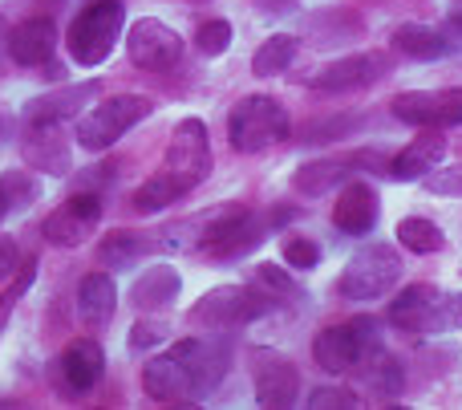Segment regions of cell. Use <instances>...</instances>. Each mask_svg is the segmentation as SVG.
<instances>
[{
	"mask_svg": "<svg viewBox=\"0 0 462 410\" xmlns=\"http://www.w3.org/2000/svg\"><path fill=\"white\" fill-rule=\"evenodd\" d=\"M288 135H292V118L268 94H247L227 114V143L239 154H260L276 143H288Z\"/></svg>",
	"mask_w": 462,
	"mask_h": 410,
	"instance_id": "cell-1",
	"label": "cell"
},
{
	"mask_svg": "<svg viewBox=\"0 0 462 410\" xmlns=\"http://www.w3.org/2000/svg\"><path fill=\"white\" fill-rule=\"evenodd\" d=\"M122 29H126V5L122 0H94L69 24V57L78 65H102L118 45Z\"/></svg>",
	"mask_w": 462,
	"mask_h": 410,
	"instance_id": "cell-2",
	"label": "cell"
},
{
	"mask_svg": "<svg viewBox=\"0 0 462 410\" xmlns=\"http://www.w3.org/2000/svg\"><path fill=\"white\" fill-rule=\"evenodd\" d=\"M382 349V330H377L374 317H353L349 325H333V330H320L312 341V358L325 374H357V366L369 354Z\"/></svg>",
	"mask_w": 462,
	"mask_h": 410,
	"instance_id": "cell-3",
	"label": "cell"
},
{
	"mask_svg": "<svg viewBox=\"0 0 462 410\" xmlns=\"http://www.w3.org/2000/svg\"><path fill=\"white\" fill-rule=\"evenodd\" d=\"M402 281V256L390 244H369V248L353 252L345 273L337 276V293L349 301H382Z\"/></svg>",
	"mask_w": 462,
	"mask_h": 410,
	"instance_id": "cell-4",
	"label": "cell"
},
{
	"mask_svg": "<svg viewBox=\"0 0 462 410\" xmlns=\"http://www.w3.org/2000/svg\"><path fill=\"white\" fill-rule=\"evenodd\" d=\"M151 114V102L143 94H118V98H102L89 114H78V143L81 151H106L126 135L134 122H143Z\"/></svg>",
	"mask_w": 462,
	"mask_h": 410,
	"instance_id": "cell-5",
	"label": "cell"
},
{
	"mask_svg": "<svg viewBox=\"0 0 462 410\" xmlns=\"http://www.w3.org/2000/svg\"><path fill=\"white\" fill-rule=\"evenodd\" d=\"M162 171H167L183 191H195V187L211 175V138H208L203 118H183L175 130H171Z\"/></svg>",
	"mask_w": 462,
	"mask_h": 410,
	"instance_id": "cell-6",
	"label": "cell"
},
{
	"mask_svg": "<svg viewBox=\"0 0 462 410\" xmlns=\"http://www.w3.org/2000/svg\"><path fill=\"white\" fill-rule=\"evenodd\" d=\"M272 309V301L263 293H252L244 284H219V289L203 293L191 305L195 325H211V330H227V325H247L255 317H263Z\"/></svg>",
	"mask_w": 462,
	"mask_h": 410,
	"instance_id": "cell-7",
	"label": "cell"
},
{
	"mask_svg": "<svg viewBox=\"0 0 462 410\" xmlns=\"http://www.w3.org/2000/svg\"><path fill=\"white\" fill-rule=\"evenodd\" d=\"M126 57L146 73H167L183 61V37L159 16H143L126 33Z\"/></svg>",
	"mask_w": 462,
	"mask_h": 410,
	"instance_id": "cell-8",
	"label": "cell"
},
{
	"mask_svg": "<svg viewBox=\"0 0 462 410\" xmlns=\"http://www.w3.org/2000/svg\"><path fill=\"white\" fill-rule=\"evenodd\" d=\"M390 110L406 126H462V89H410L393 98Z\"/></svg>",
	"mask_w": 462,
	"mask_h": 410,
	"instance_id": "cell-9",
	"label": "cell"
},
{
	"mask_svg": "<svg viewBox=\"0 0 462 410\" xmlns=\"http://www.w3.org/2000/svg\"><path fill=\"white\" fill-rule=\"evenodd\" d=\"M390 73V57L385 53H357V57H337V61L320 65L309 78V89L320 94H357L369 89L374 81H382Z\"/></svg>",
	"mask_w": 462,
	"mask_h": 410,
	"instance_id": "cell-10",
	"label": "cell"
},
{
	"mask_svg": "<svg viewBox=\"0 0 462 410\" xmlns=\"http://www.w3.org/2000/svg\"><path fill=\"white\" fill-rule=\"evenodd\" d=\"M97 219H102V200L94 191H78L61 203L57 211H49L45 224H41V236L57 248H78L94 236Z\"/></svg>",
	"mask_w": 462,
	"mask_h": 410,
	"instance_id": "cell-11",
	"label": "cell"
},
{
	"mask_svg": "<svg viewBox=\"0 0 462 410\" xmlns=\"http://www.w3.org/2000/svg\"><path fill=\"white\" fill-rule=\"evenodd\" d=\"M21 154L32 171L41 175H69L73 167V154H69V138H65L61 122H49V118H37V122H24V135H21Z\"/></svg>",
	"mask_w": 462,
	"mask_h": 410,
	"instance_id": "cell-12",
	"label": "cell"
},
{
	"mask_svg": "<svg viewBox=\"0 0 462 410\" xmlns=\"http://www.w3.org/2000/svg\"><path fill=\"white\" fill-rule=\"evenodd\" d=\"M236 211H244L239 203H216V208H203V211H195V216H187V219H179V224H171V228H162V236H159V248L162 252H191V256H203V248H208L211 240H216V232L227 224Z\"/></svg>",
	"mask_w": 462,
	"mask_h": 410,
	"instance_id": "cell-13",
	"label": "cell"
},
{
	"mask_svg": "<svg viewBox=\"0 0 462 410\" xmlns=\"http://www.w3.org/2000/svg\"><path fill=\"white\" fill-rule=\"evenodd\" d=\"M143 390L154 398V403H167V406H191L203 398L199 382L187 374V366L179 362L175 354H162V358H151V362H146Z\"/></svg>",
	"mask_w": 462,
	"mask_h": 410,
	"instance_id": "cell-14",
	"label": "cell"
},
{
	"mask_svg": "<svg viewBox=\"0 0 462 410\" xmlns=\"http://www.w3.org/2000/svg\"><path fill=\"white\" fill-rule=\"evenodd\" d=\"M255 403L260 406H292L300 398V370L280 354H255Z\"/></svg>",
	"mask_w": 462,
	"mask_h": 410,
	"instance_id": "cell-15",
	"label": "cell"
},
{
	"mask_svg": "<svg viewBox=\"0 0 462 410\" xmlns=\"http://www.w3.org/2000/svg\"><path fill=\"white\" fill-rule=\"evenodd\" d=\"M263 236H268V228H263V219L255 216V211H236V216L227 219L224 228L216 232V240L203 248V256L211 260V265H231V260L247 256V252H255L263 244Z\"/></svg>",
	"mask_w": 462,
	"mask_h": 410,
	"instance_id": "cell-16",
	"label": "cell"
},
{
	"mask_svg": "<svg viewBox=\"0 0 462 410\" xmlns=\"http://www.w3.org/2000/svg\"><path fill=\"white\" fill-rule=\"evenodd\" d=\"M442 159H447V135H442L439 126H422V135H418L406 151H398L390 159V179H398V183H414V179L430 175Z\"/></svg>",
	"mask_w": 462,
	"mask_h": 410,
	"instance_id": "cell-17",
	"label": "cell"
},
{
	"mask_svg": "<svg viewBox=\"0 0 462 410\" xmlns=\"http://www.w3.org/2000/svg\"><path fill=\"white\" fill-rule=\"evenodd\" d=\"M377 216H382V200L369 183H341V195L333 203V224L341 236H365L374 232Z\"/></svg>",
	"mask_w": 462,
	"mask_h": 410,
	"instance_id": "cell-18",
	"label": "cell"
},
{
	"mask_svg": "<svg viewBox=\"0 0 462 410\" xmlns=\"http://www.w3.org/2000/svg\"><path fill=\"white\" fill-rule=\"evenodd\" d=\"M171 354H175L179 362L187 366V374L199 382L203 395H208V390H216L219 382H224V374H227V366H231L224 341H208V338H187V341H179Z\"/></svg>",
	"mask_w": 462,
	"mask_h": 410,
	"instance_id": "cell-19",
	"label": "cell"
},
{
	"mask_svg": "<svg viewBox=\"0 0 462 410\" xmlns=\"http://www.w3.org/2000/svg\"><path fill=\"white\" fill-rule=\"evenodd\" d=\"M369 159H377L374 151H361V154H349V159H320V163H304V167L292 171V187L300 195H328L349 179V171L357 167H374Z\"/></svg>",
	"mask_w": 462,
	"mask_h": 410,
	"instance_id": "cell-20",
	"label": "cell"
},
{
	"mask_svg": "<svg viewBox=\"0 0 462 410\" xmlns=\"http://www.w3.org/2000/svg\"><path fill=\"white\" fill-rule=\"evenodd\" d=\"M57 49V29L49 16H29L16 29H8V57L16 65H45L53 61Z\"/></svg>",
	"mask_w": 462,
	"mask_h": 410,
	"instance_id": "cell-21",
	"label": "cell"
},
{
	"mask_svg": "<svg viewBox=\"0 0 462 410\" xmlns=\"http://www.w3.org/2000/svg\"><path fill=\"white\" fill-rule=\"evenodd\" d=\"M102 94V81H81V86H65V89H53V94H41L32 98L29 106L21 110L24 122H37V118H49V122H65V118H78L81 106L89 98Z\"/></svg>",
	"mask_w": 462,
	"mask_h": 410,
	"instance_id": "cell-22",
	"label": "cell"
},
{
	"mask_svg": "<svg viewBox=\"0 0 462 410\" xmlns=\"http://www.w3.org/2000/svg\"><path fill=\"white\" fill-rule=\"evenodd\" d=\"M442 289L434 284H406V289L393 297L390 305V325L402 333H430V313H434V301H439Z\"/></svg>",
	"mask_w": 462,
	"mask_h": 410,
	"instance_id": "cell-23",
	"label": "cell"
},
{
	"mask_svg": "<svg viewBox=\"0 0 462 410\" xmlns=\"http://www.w3.org/2000/svg\"><path fill=\"white\" fill-rule=\"evenodd\" d=\"M102 370H106V354L94 338H78L65 346L61 374H65V382H69V390H78V395L94 390L97 382H102Z\"/></svg>",
	"mask_w": 462,
	"mask_h": 410,
	"instance_id": "cell-24",
	"label": "cell"
},
{
	"mask_svg": "<svg viewBox=\"0 0 462 410\" xmlns=\"http://www.w3.org/2000/svg\"><path fill=\"white\" fill-rule=\"evenodd\" d=\"M390 45L398 49L402 57H414V61H434V57L450 53V37L434 24H418V21H406L393 29Z\"/></svg>",
	"mask_w": 462,
	"mask_h": 410,
	"instance_id": "cell-25",
	"label": "cell"
},
{
	"mask_svg": "<svg viewBox=\"0 0 462 410\" xmlns=\"http://www.w3.org/2000/svg\"><path fill=\"white\" fill-rule=\"evenodd\" d=\"M183 293V276L175 273L171 265H151L143 276L134 281V305L138 309H171Z\"/></svg>",
	"mask_w": 462,
	"mask_h": 410,
	"instance_id": "cell-26",
	"label": "cell"
},
{
	"mask_svg": "<svg viewBox=\"0 0 462 410\" xmlns=\"http://www.w3.org/2000/svg\"><path fill=\"white\" fill-rule=\"evenodd\" d=\"M114 309H118V289H114V276H106V273L81 276V284H78V313H81V321L106 325L114 317Z\"/></svg>",
	"mask_w": 462,
	"mask_h": 410,
	"instance_id": "cell-27",
	"label": "cell"
},
{
	"mask_svg": "<svg viewBox=\"0 0 462 410\" xmlns=\"http://www.w3.org/2000/svg\"><path fill=\"white\" fill-rule=\"evenodd\" d=\"M296 53H300V41H296V37H284V33H276V37H268L260 49H255L252 73H255V78H276V73H284L288 65L296 61Z\"/></svg>",
	"mask_w": 462,
	"mask_h": 410,
	"instance_id": "cell-28",
	"label": "cell"
},
{
	"mask_svg": "<svg viewBox=\"0 0 462 410\" xmlns=\"http://www.w3.org/2000/svg\"><path fill=\"white\" fill-rule=\"evenodd\" d=\"M398 244L406 252H418V256H430V252H442L447 248V236H442V228L434 224V219L426 216H406L398 224Z\"/></svg>",
	"mask_w": 462,
	"mask_h": 410,
	"instance_id": "cell-29",
	"label": "cell"
},
{
	"mask_svg": "<svg viewBox=\"0 0 462 410\" xmlns=\"http://www.w3.org/2000/svg\"><path fill=\"white\" fill-rule=\"evenodd\" d=\"M361 370V378H365V387H374L377 395H402V387H406V378H402V362L398 358H390V354H369L365 362L357 366Z\"/></svg>",
	"mask_w": 462,
	"mask_h": 410,
	"instance_id": "cell-30",
	"label": "cell"
},
{
	"mask_svg": "<svg viewBox=\"0 0 462 410\" xmlns=\"http://www.w3.org/2000/svg\"><path fill=\"white\" fill-rule=\"evenodd\" d=\"M183 195H187L183 187H179L175 179L167 175V171H159L154 179H146V183L138 187L130 203H134V211H143V216H154V211H162V208H171V203H179Z\"/></svg>",
	"mask_w": 462,
	"mask_h": 410,
	"instance_id": "cell-31",
	"label": "cell"
},
{
	"mask_svg": "<svg viewBox=\"0 0 462 410\" xmlns=\"http://www.w3.org/2000/svg\"><path fill=\"white\" fill-rule=\"evenodd\" d=\"M37 195H41V191H37V179H32L29 171H21V167L0 171V203H5V211L29 208Z\"/></svg>",
	"mask_w": 462,
	"mask_h": 410,
	"instance_id": "cell-32",
	"label": "cell"
},
{
	"mask_svg": "<svg viewBox=\"0 0 462 410\" xmlns=\"http://www.w3.org/2000/svg\"><path fill=\"white\" fill-rule=\"evenodd\" d=\"M143 252H146V244L138 240V236H122V232L106 236V240L97 244V260L114 265V268H126V265H134V260H143Z\"/></svg>",
	"mask_w": 462,
	"mask_h": 410,
	"instance_id": "cell-33",
	"label": "cell"
},
{
	"mask_svg": "<svg viewBox=\"0 0 462 410\" xmlns=\"http://www.w3.org/2000/svg\"><path fill=\"white\" fill-rule=\"evenodd\" d=\"M280 256H284V265L292 268V273H312V268L320 265V244L309 240V236H292V240H284Z\"/></svg>",
	"mask_w": 462,
	"mask_h": 410,
	"instance_id": "cell-34",
	"label": "cell"
},
{
	"mask_svg": "<svg viewBox=\"0 0 462 410\" xmlns=\"http://www.w3.org/2000/svg\"><path fill=\"white\" fill-rule=\"evenodd\" d=\"M462 330V289L458 293H439L430 313V333H450Z\"/></svg>",
	"mask_w": 462,
	"mask_h": 410,
	"instance_id": "cell-35",
	"label": "cell"
},
{
	"mask_svg": "<svg viewBox=\"0 0 462 410\" xmlns=\"http://www.w3.org/2000/svg\"><path fill=\"white\" fill-rule=\"evenodd\" d=\"M195 45H199L203 57L227 53V45H231V24L224 21V16H216V21H203L199 29H195Z\"/></svg>",
	"mask_w": 462,
	"mask_h": 410,
	"instance_id": "cell-36",
	"label": "cell"
},
{
	"mask_svg": "<svg viewBox=\"0 0 462 410\" xmlns=\"http://www.w3.org/2000/svg\"><path fill=\"white\" fill-rule=\"evenodd\" d=\"M32 281H37V265H32V260H21V276H16V281L8 284V293H5V297H0V321H5V317H8V309H13L16 301H21L24 293L32 289Z\"/></svg>",
	"mask_w": 462,
	"mask_h": 410,
	"instance_id": "cell-37",
	"label": "cell"
},
{
	"mask_svg": "<svg viewBox=\"0 0 462 410\" xmlns=\"http://www.w3.org/2000/svg\"><path fill=\"white\" fill-rule=\"evenodd\" d=\"M255 281L268 284L276 297H288V301H296V293H300V289L292 284V276H288L284 268H276V265H260V268H255Z\"/></svg>",
	"mask_w": 462,
	"mask_h": 410,
	"instance_id": "cell-38",
	"label": "cell"
},
{
	"mask_svg": "<svg viewBox=\"0 0 462 410\" xmlns=\"http://www.w3.org/2000/svg\"><path fill=\"white\" fill-rule=\"evenodd\" d=\"M361 398L353 390H341V387H325V390H312L309 395V406L312 410H341V406H357Z\"/></svg>",
	"mask_w": 462,
	"mask_h": 410,
	"instance_id": "cell-39",
	"label": "cell"
},
{
	"mask_svg": "<svg viewBox=\"0 0 462 410\" xmlns=\"http://www.w3.org/2000/svg\"><path fill=\"white\" fill-rule=\"evenodd\" d=\"M426 191L430 195H462V167H447V171L434 167L430 175H426Z\"/></svg>",
	"mask_w": 462,
	"mask_h": 410,
	"instance_id": "cell-40",
	"label": "cell"
},
{
	"mask_svg": "<svg viewBox=\"0 0 462 410\" xmlns=\"http://www.w3.org/2000/svg\"><path fill=\"white\" fill-rule=\"evenodd\" d=\"M162 338H167V325H159V321H138L134 330H130V349H154Z\"/></svg>",
	"mask_w": 462,
	"mask_h": 410,
	"instance_id": "cell-41",
	"label": "cell"
},
{
	"mask_svg": "<svg viewBox=\"0 0 462 410\" xmlns=\"http://www.w3.org/2000/svg\"><path fill=\"white\" fill-rule=\"evenodd\" d=\"M16 265H21V252H16V244L0 236V281H8V276L16 273Z\"/></svg>",
	"mask_w": 462,
	"mask_h": 410,
	"instance_id": "cell-42",
	"label": "cell"
},
{
	"mask_svg": "<svg viewBox=\"0 0 462 410\" xmlns=\"http://www.w3.org/2000/svg\"><path fill=\"white\" fill-rule=\"evenodd\" d=\"M296 5H300V0H255V8H260L263 16H284V13H292Z\"/></svg>",
	"mask_w": 462,
	"mask_h": 410,
	"instance_id": "cell-43",
	"label": "cell"
},
{
	"mask_svg": "<svg viewBox=\"0 0 462 410\" xmlns=\"http://www.w3.org/2000/svg\"><path fill=\"white\" fill-rule=\"evenodd\" d=\"M5 57H8V21L0 16V65H5Z\"/></svg>",
	"mask_w": 462,
	"mask_h": 410,
	"instance_id": "cell-44",
	"label": "cell"
},
{
	"mask_svg": "<svg viewBox=\"0 0 462 410\" xmlns=\"http://www.w3.org/2000/svg\"><path fill=\"white\" fill-rule=\"evenodd\" d=\"M0 219H5V203H0Z\"/></svg>",
	"mask_w": 462,
	"mask_h": 410,
	"instance_id": "cell-45",
	"label": "cell"
},
{
	"mask_svg": "<svg viewBox=\"0 0 462 410\" xmlns=\"http://www.w3.org/2000/svg\"><path fill=\"white\" fill-rule=\"evenodd\" d=\"M191 5H203V0H191Z\"/></svg>",
	"mask_w": 462,
	"mask_h": 410,
	"instance_id": "cell-46",
	"label": "cell"
},
{
	"mask_svg": "<svg viewBox=\"0 0 462 410\" xmlns=\"http://www.w3.org/2000/svg\"><path fill=\"white\" fill-rule=\"evenodd\" d=\"M458 21H462V16H458Z\"/></svg>",
	"mask_w": 462,
	"mask_h": 410,
	"instance_id": "cell-47",
	"label": "cell"
}]
</instances>
